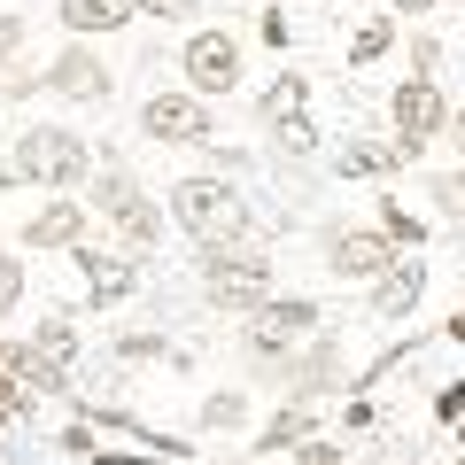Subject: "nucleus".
Masks as SVG:
<instances>
[{
    "label": "nucleus",
    "mask_w": 465,
    "mask_h": 465,
    "mask_svg": "<svg viewBox=\"0 0 465 465\" xmlns=\"http://www.w3.org/2000/svg\"><path fill=\"white\" fill-rule=\"evenodd\" d=\"M163 210H171V225H179L194 249L249 241V232H256V202L241 194V179H225V171H186V179H171Z\"/></svg>",
    "instance_id": "obj_1"
},
{
    "label": "nucleus",
    "mask_w": 465,
    "mask_h": 465,
    "mask_svg": "<svg viewBox=\"0 0 465 465\" xmlns=\"http://www.w3.org/2000/svg\"><path fill=\"white\" fill-rule=\"evenodd\" d=\"M194 295L225 318H249L264 295H280V264H272L264 241H217V249H194Z\"/></svg>",
    "instance_id": "obj_2"
},
{
    "label": "nucleus",
    "mask_w": 465,
    "mask_h": 465,
    "mask_svg": "<svg viewBox=\"0 0 465 465\" xmlns=\"http://www.w3.org/2000/svg\"><path fill=\"white\" fill-rule=\"evenodd\" d=\"M8 163H16L24 186H39V194H85V179H94V140H78V124H24L16 148H8Z\"/></svg>",
    "instance_id": "obj_3"
},
{
    "label": "nucleus",
    "mask_w": 465,
    "mask_h": 465,
    "mask_svg": "<svg viewBox=\"0 0 465 465\" xmlns=\"http://www.w3.org/2000/svg\"><path fill=\"white\" fill-rule=\"evenodd\" d=\"M450 109H458V101H450L442 78H419V70H411V78L388 85V133H396L403 163H419V155L450 133Z\"/></svg>",
    "instance_id": "obj_4"
},
{
    "label": "nucleus",
    "mask_w": 465,
    "mask_h": 465,
    "mask_svg": "<svg viewBox=\"0 0 465 465\" xmlns=\"http://www.w3.org/2000/svg\"><path fill=\"white\" fill-rule=\"evenodd\" d=\"M217 101H202L194 85H155L148 101H140V140L148 148H210L217 140Z\"/></svg>",
    "instance_id": "obj_5"
},
{
    "label": "nucleus",
    "mask_w": 465,
    "mask_h": 465,
    "mask_svg": "<svg viewBox=\"0 0 465 465\" xmlns=\"http://www.w3.org/2000/svg\"><path fill=\"white\" fill-rule=\"evenodd\" d=\"M140 264H148V256H133L124 241H94V232L70 249V272H78L85 311H124V302L140 295Z\"/></svg>",
    "instance_id": "obj_6"
},
{
    "label": "nucleus",
    "mask_w": 465,
    "mask_h": 465,
    "mask_svg": "<svg viewBox=\"0 0 465 465\" xmlns=\"http://www.w3.org/2000/svg\"><path fill=\"white\" fill-rule=\"evenodd\" d=\"M179 78L194 85L202 101H225L249 78V54H241V39H232L225 24H194V32L179 39Z\"/></svg>",
    "instance_id": "obj_7"
},
{
    "label": "nucleus",
    "mask_w": 465,
    "mask_h": 465,
    "mask_svg": "<svg viewBox=\"0 0 465 465\" xmlns=\"http://www.w3.org/2000/svg\"><path fill=\"white\" fill-rule=\"evenodd\" d=\"M396 241H388L381 225H349V217H326V232H318V264L333 272L341 287H372L388 264H396Z\"/></svg>",
    "instance_id": "obj_8"
},
{
    "label": "nucleus",
    "mask_w": 465,
    "mask_h": 465,
    "mask_svg": "<svg viewBox=\"0 0 465 465\" xmlns=\"http://www.w3.org/2000/svg\"><path fill=\"white\" fill-rule=\"evenodd\" d=\"M47 94L70 101V109H109V101H116V70H109V54H101L94 39H70V47L47 63Z\"/></svg>",
    "instance_id": "obj_9"
},
{
    "label": "nucleus",
    "mask_w": 465,
    "mask_h": 465,
    "mask_svg": "<svg viewBox=\"0 0 465 465\" xmlns=\"http://www.w3.org/2000/svg\"><path fill=\"white\" fill-rule=\"evenodd\" d=\"M349 349L333 341V326L326 333H311V341H295V365H287V388L280 396H295V403H333V396H349Z\"/></svg>",
    "instance_id": "obj_10"
},
{
    "label": "nucleus",
    "mask_w": 465,
    "mask_h": 465,
    "mask_svg": "<svg viewBox=\"0 0 465 465\" xmlns=\"http://www.w3.org/2000/svg\"><path fill=\"white\" fill-rule=\"evenodd\" d=\"M85 194H54V202H39V210H24V225H16V249L24 256H70L85 241Z\"/></svg>",
    "instance_id": "obj_11"
},
{
    "label": "nucleus",
    "mask_w": 465,
    "mask_h": 465,
    "mask_svg": "<svg viewBox=\"0 0 465 465\" xmlns=\"http://www.w3.org/2000/svg\"><path fill=\"white\" fill-rule=\"evenodd\" d=\"M427 287H434L427 256H419V249H403L396 264H388L381 280L365 287V311H372V326H403V318H419V302H427Z\"/></svg>",
    "instance_id": "obj_12"
},
{
    "label": "nucleus",
    "mask_w": 465,
    "mask_h": 465,
    "mask_svg": "<svg viewBox=\"0 0 465 465\" xmlns=\"http://www.w3.org/2000/svg\"><path fill=\"white\" fill-rule=\"evenodd\" d=\"M0 365L16 372V381L32 388L39 403H78V381H70V365H54V357L32 341V333H0Z\"/></svg>",
    "instance_id": "obj_13"
},
{
    "label": "nucleus",
    "mask_w": 465,
    "mask_h": 465,
    "mask_svg": "<svg viewBox=\"0 0 465 465\" xmlns=\"http://www.w3.org/2000/svg\"><path fill=\"white\" fill-rule=\"evenodd\" d=\"M140 202H148V186H140V171H133L124 155L109 148V155L94 163V179H85V210H94V217H109V225H116V217H133Z\"/></svg>",
    "instance_id": "obj_14"
},
{
    "label": "nucleus",
    "mask_w": 465,
    "mask_h": 465,
    "mask_svg": "<svg viewBox=\"0 0 465 465\" xmlns=\"http://www.w3.org/2000/svg\"><path fill=\"white\" fill-rule=\"evenodd\" d=\"M241 326L272 333V341H311V333H326L333 318H326V302H311V295H264Z\"/></svg>",
    "instance_id": "obj_15"
},
{
    "label": "nucleus",
    "mask_w": 465,
    "mask_h": 465,
    "mask_svg": "<svg viewBox=\"0 0 465 465\" xmlns=\"http://www.w3.org/2000/svg\"><path fill=\"white\" fill-rule=\"evenodd\" d=\"M133 16H140V0H54V24L70 39H116Z\"/></svg>",
    "instance_id": "obj_16"
},
{
    "label": "nucleus",
    "mask_w": 465,
    "mask_h": 465,
    "mask_svg": "<svg viewBox=\"0 0 465 465\" xmlns=\"http://www.w3.org/2000/svg\"><path fill=\"white\" fill-rule=\"evenodd\" d=\"M311 434H326V411H318V403L280 396V411L256 427V458H264V450H295V442H311Z\"/></svg>",
    "instance_id": "obj_17"
},
{
    "label": "nucleus",
    "mask_w": 465,
    "mask_h": 465,
    "mask_svg": "<svg viewBox=\"0 0 465 465\" xmlns=\"http://www.w3.org/2000/svg\"><path fill=\"white\" fill-rule=\"evenodd\" d=\"M396 171H411L396 140H349V148L333 155V179H381V186H388Z\"/></svg>",
    "instance_id": "obj_18"
},
{
    "label": "nucleus",
    "mask_w": 465,
    "mask_h": 465,
    "mask_svg": "<svg viewBox=\"0 0 465 465\" xmlns=\"http://www.w3.org/2000/svg\"><path fill=\"white\" fill-rule=\"evenodd\" d=\"M318 85L302 78V70H280V78H264V94H256V133L264 124H280V116H311Z\"/></svg>",
    "instance_id": "obj_19"
},
{
    "label": "nucleus",
    "mask_w": 465,
    "mask_h": 465,
    "mask_svg": "<svg viewBox=\"0 0 465 465\" xmlns=\"http://www.w3.org/2000/svg\"><path fill=\"white\" fill-rule=\"evenodd\" d=\"M249 419H256L249 388H210V396H202V411H194V427H202V434H241Z\"/></svg>",
    "instance_id": "obj_20"
},
{
    "label": "nucleus",
    "mask_w": 465,
    "mask_h": 465,
    "mask_svg": "<svg viewBox=\"0 0 465 465\" xmlns=\"http://www.w3.org/2000/svg\"><path fill=\"white\" fill-rule=\"evenodd\" d=\"M388 54H396V16H388V8H381V16H357L341 63H349V70H372V63H388Z\"/></svg>",
    "instance_id": "obj_21"
},
{
    "label": "nucleus",
    "mask_w": 465,
    "mask_h": 465,
    "mask_svg": "<svg viewBox=\"0 0 465 465\" xmlns=\"http://www.w3.org/2000/svg\"><path fill=\"white\" fill-rule=\"evenodd\" d=\"M264 140H272V155H280V163H311V155L326 148L318 116H280V124H264Z\"/></svg>",
    "instance_id": "obj_22"
},
{
    "label": "nucleus",
    "mask_w": 465,
    "mask_h": 465,
    "mask_svg": "<svg viewBox=\"0 0 465 465\" xmlns=\"http://www.w3.org/2000/svg\"><path fill=\"white\" fill-rule=\"evenodd\" d=\"M163 232H171V210H163V202H140V210L133 217H116V241H124V249H133V256H155V241H163Z\"/></svg>",
    "instance_id": "obj_23"
},
{
    "label": "nucleus",
    "mask_w": 465,
    "mask_h": 465,
    "mask_svg": "<svg viewBox=\"0 0 465 465\" xmlns=\"http://www.w3.org/2000/svg\"><path fill=\"white\" fill-rule=\"evenodd\" d=\"M372 225H381L388 232V241H396V249H427V217H419V210H403V202L396 194H388V186H381V202H372Z\"/></svg>",
    "instance_id": "obj_24"
},
{
    "label": "nucleus",
    "mask_w": 465,
    "mask_h": 465,
    "mask_svg": "<svg viewBox=\"0 0 465 465\" xmlns=\"http://www.w3.org/2000/svg\"><path fill=\"white\" fill-rule=\"evenodd\" d=\"M116 365H194L171 333H116Z\"/></svg>",
    "instance_id": "obj_25"
},
{
    "label": "nucleus",
    "mask_w": 465,
    "mask_h": 465,
    "mask_svg": "<svg viewBox=\"0 0 465 465\" xmlns=\"http://www.w3.org/2000/svg\"><path fill=\"white\" fill-rule=\"evenodd\" d=\"M32 341H39V349H47L54 365H78V357H85V333H78V326H70V318H63V311H47V318H39V326H32Z\"/></svg>",
    "instance_id": "obj_26"
},
{
    "label": "nucleus",
    "mask_w": 465,
    "mask_h": 465,
    "mask_svg": "<svg viewBox=\"0 0 465 465\" xmlns=\"http://www.w3.org/2000/svg\"><path fill=\"white\" fill-rule=\"evenodd\" d=\"M32 419H39V396H32V388H24L8 365H0V427H8V434H24Z\"/></svg>",
    "instance_id": "obj_27"
},
{
    "label": "nucleus",
    "mask_w": 465,
    "mask_h": 465,
    "mask_svg": "<svg viewBox=\"0 0 465 465\" xmlns=\"http://www.w3.org/2000/svg\"><path fill=\"white\" fill-rule=\"evenodd\" d=\"M24 295H32V272L16 264V249H0V318H16Z\"/></svg>",
    "instance_id": "obj_28"
},
{
    "label": "nucleus",
    "mask_w": 465,
    "mask_h": 465,
    "mask_svg": "<svg viewBox=\"0 0 465 465\" xmlns=\"http://www.w3.org/2000/svg\"><path fill=\"white\" fill-rule=\"evenodd\" d=\"M32 47V16H0V70H16Z\"/></svg>",
    "instance_id": "obj_29"
},
{
    "label": "nucleus",
    "mask_w": 465,
    "mask_h": 465,
    "mask_svg": "<svg viewBox=\"0 0 465 465\" xmlns=\"http://www.w3.org/2000/svg\"><path fill=\"white\" fill-rule=\"evenodd\" d=\"M202 155H210V171H225V179H241V171H256V155L241 148V140H210Z\"/></svg>",
    "instance_id": "obj_30"
},
{
    "label": "nucleus",
    "mask_w": 465,
    "mask_h": 465,
    "mask_svg": "<svg viewBox=\"0 0 465 465\" xmlns=\"http://www.w3.org/2000/svg\"><path fill=\"white\" fill-rule=\"evenodd\" d=\"M32 94H47V70H0V101H32Z\"/></svg>",
    "instance_id": "obj_31"
},
{
    "label": "nucleus",
    "mask_w": 465,
    "mask_h": 465,
    "mask_svg": "<svg viewBox=\"0 0 465 465\" xmlns=\"http://www.w3.org/2000/svg\"><path fill=\"white\" fill-rule=\"evenodd\" d=\"M295 465H349V450L333 434H311V442H295Z\"/></svg>",
    "instance_id": "obj_32"
},
{
    "label": "nucleus",
    "mask_w": 465,
    "mask_h": 465,
    "mask_svg": "<svg viewBox=\"0 0 465 465\" xmlns=\"http://www.w3.org/2000/svg\"><path fill=\"white\" fill-rule=\"evenodd\" d=\"M140 16H155V24H202V0H140Z\"/></svg>",
    "instance_id": "obj_33"
},
{
    "label": "nucleus",
    "mask_w": 465,
    "mask_h": 465,
    "mask_svg": "<svg viewBox=\"0 0 465 465\" xmlns=\"http://www.w3.org/2000/svg\"><path fill=\"white\" fill-rule=\"evenodd\" d=\"M411 70H419V78H442V39H434V32L411 39Z\"/></svg>",
    "instance_id": "obj_34"
},
{
    "label": "nucleus",
    "mask_w": 465,
    "mask_h": 465,
    "mask_svg": "<svg viewBox=\"0 0 465 465\" xmlns=\"http://www.w3.org/2000/svg\"><path fill=\"white\" fill-rule=\"evenodd\" d=\"M372 419H381V411H372V396L357 388V396L341 403V427H349V434H372Z\"/></svg>",
    "instance_id": "obj_35"
},
{
    "label": "nucleus",
    "mask_w": 465,
    "mask_h": 465,
    "mask_svg": "<svg viewBox=\"0 0 465 465\" xmlns=\"http://www.w3.org/2000/svg\"><path fill=\"white\" fill-rule=\"evenodd\" d=\"M434 419H442V427H450V419H465V381H442V388H434Z\"/></svg>",
    "instance_id": "obj_36"
},
{
    "label": "nucleus",
    "mask_w": 465,
    "mask_h": 465,
    "mask_svg": "<svg viewBox=\"0 0 465 465\" xmlns=\"http://www.w3.org/2000/svg\"><path fill=\"white\" fill-rule=\"evenodd\" d=\"M256 32H264V47H287V39H295V32H287V16H280V8H264V16H256Z\"/></svg>",
    "instance_id": "obj_37"
},
{
    "label": "nucleus",
    "mask_w": 465,
    "mask_h": 465,
    "mask_svg": "<svg viewBox=\"0 0 465 465\" xmlns=\"http://www.w3.org/2000/svg\"><path fill=\"white\" fill-rule=\"evenodd\" d=\"M442 140H450V155H458V163H465V101H458V109H450V133H442Z\"/></svg>",
    "instance_id": "obj_38"
},
{
    "label": "nucleus",
    "mask_w": 465,
    "mask_h": 465,
    "mask_svg": "<svg viewBox=\"0 0 465 465\" xmlns=\"http://www.w3.org/2000/svg\"><path fill=\"white\" fill-rule=\"evenodd\" d=\"M388 16H434V8H442V0H381Z\"/></svg>",
    "instance_id": "obj_39"
},
{
    "label": "nucleus",
    "mask_w": 465,
    "mask_h": 465,
    "mask_svg": "<svg viewBox=\"0 0 465 465\" xmlns=\"http://www.w3.org/2000/svg\"><path fill=\"white\" fill-rule=\"evenodd\" d=\"M442 333H450V341L465 349V311H450V326H442Z\"/></svg>",
    "instance_id": "obj_40"
}]
</instances>
